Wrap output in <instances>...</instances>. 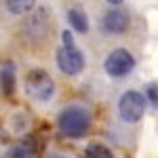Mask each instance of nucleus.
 Returning a JSON list of instances; mask_svg holds the SVG:
<instances>
[{"label": "nucleus", "mask_w": 158, "mask_h": 158, "mask_svg": "<svg viewBox=\"0 0 158 158\" xmlns=\"http://www.w3.org/2000/svg\"><path fill=\"white\" fill-rule=\"evenodd\" d=\"M148 101L141 93L137 91H127L118 101V112H120V118L124 122H139L143 118V112H146Z\"/></svg>", "instance_id": "nucleus-3"}, {"label": "nucleus", "mask_w": 158, "mask_h": 158, "mask_svg": "<svg viewBox=\"0 0 158 158\" xmlns=\"http://www.w3.org/2000/svg\"><path fill=\"white\" fill-rule=\"evenodd\" d=\"M0 82H2L4 93H6V95H11L13 89H15V72H13V65H11V63H6V65L2 68V72H0Z\"/></svg>", "instance_id": "nucleus-9"}, {"label": "nucleus", "mask_w": 158, "mask_h": 158, "mask_svg": "<svg viewBox=\"0 0 158 158\" xmlns=\"http://www.w3.org/2000/svg\"><path fill=\"white\" fill-rule=\"evenodd\" d=\"M68 21H70V25L76 32H80V34L89 32V17H86V13L82 9H78V6L70 9L68 11Z\"/></svg>", "instance_id": "nucleus-7"}, {"label": "nucleus", "mask_w": 158, "mask_h": 158, "mask_svg": "<svg viewBox=\"0 0 158 158\" xmlns=\"http://www.w3.org/2000/svg\"><path fill=\"white\" fill-rule=\"evenodd\" d=\"M86 156H101V158H110L112 156V152H110V148H106L103 143H91V146L85 150Z\"/></svg>", "instance_id": "nucleus-10"}, {"label": "nucleus", "mask_w": 158, "mask_h": 158, "mask_svg": "<svg viewBox=\"0 0 158 158\" xmlns=\"http://www.w3.org/2000/svg\"><path fill=\"white\" fill-rule=\"evenodd\" d=\"M57 124L65 137H82L91 127V114L82 106H70L59 114Z\"/></svg>", "instance_id": "nucleus-1"}, {"label": "nucleus", "mask_w": 158, "mask_h": 158, "mask_svg": "<svg viewBox=\"0 0 158 158\" xmlns=\"http://www.w3.org/2000/svg\"><path fill=\"white\" fill-rule=\"evenodd\" d=\"M146 101H150V106L158 110V82H150L146 86Z\"/></svg>", "instance_id": "nucleus-11"}, {"label": "nucleus", "mask_w": 158, "mask_h": 158, "mask_svg": "<svg viewBox=\"0 0 158 158\" xmlns=\"http://www.w3.org/2000/svg\"><path fill=\"white\" fill-rule=\"evenodd\" d=\"M4 4L13 15H25L36 6V0H4Z\"/></svg>", "instance_id": "nucleus-8"}, {"label": "nucleus", "mask_w": 158, "mask_h": 158, "mask_svg": "<svg viewBox=\"0 0 158 158\" xmlns=\"http://www.w3.org/2000/svg\"><path fill=\"white\" fill-rule=\"evenodd\" d=\"M61 38H63V44H74L72 32H63V34H61Z\"/></svg>", "instance_id": "nucleus-13"}, {"label": "nucleus", "mask_w": 158, "mask_h": 158, "mask_svg": "<svg viewBox=\"0 0 158 158\" xmlns=\"http://www.w3.org/2000/svg\"><path fill=\"white\" fill-rule=\"evenodd\" d=\"M103 68H106V72L112 78H122V76H127L135 68V59L127 49H114L108 55Z\"/></svg>", "instance_id": "nucleus-5"}, {"label": "nucleus", "mask_w": 158, "mask_h": 158, "mask_svg": "<svg viewBox=\"0 0 158 158\" xmlns=\"http://www.w3.org/2000/svg\"><path fill=\"white\" fill-rule=\"evenodd\" d=\"M129 27V13L122 11V9H112L106 13L103 17V30L110 34H122L124 30Z\"/></svg>", "instance_id": "nucleus-6"}, {"label": "nucleus", "mask_w": 158, "mask_h": 158, "mask_svg": "<svg viewBox=\"0 0 158 158\" xmlns=\"http://www.w3.org/2000/svg\"><path fill=\"white\" fill-rule=\"evenodd\" d=\"M85 55L82 51L76 49V44H63L57 53V65L63 74L68 76H76L85 70Z\"/></svg>", "instance_id": "nucleus-4"}, {"label": "nucleus", "mask_w": 158, "mask_h": 158, "mask_svg": "<svg viewBox=\"0 0 158 158\" xmlns=\"http://www.w3.org/2000/svg\"><path fill=\"white\" fill-rule=\"evenodd\" d=\"M110 4H116V6H118V4H122V2H124V0H108Z\"/></svg>", "instance_id": "nucleus-14"}, {"label": "nucleus", "mask_w": 158, "mask_h": 158, "mask_svg": "<svg viewBox=\"0 0 158 158\" xmlns=\"http://www.w3.org/2000/svg\"><path fill=\"white\" fill-rule=\"evenodd\" d=\"M9 156H30V150L17 146V148H13V150H9Z\"/></svg>", "instance_id": "nucleus-12"}, {"label": "nucleus", "mask_w": 158, "mask_h": 158, "mask_svg": "<svg viewBox=\"0 0 158 158\" xmlns=\"http://www.w3.org/2000/svg\"><path fill=\"white\" fill-rule=\"evenodd\" d=\"M25 93L36 101H49L55 95V82L44 70H32L25 76Z\"/></svg>", "instance_id": "nucleus-2"}]
</instances>
